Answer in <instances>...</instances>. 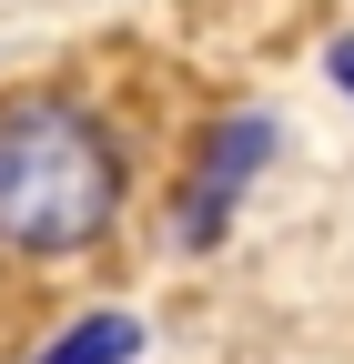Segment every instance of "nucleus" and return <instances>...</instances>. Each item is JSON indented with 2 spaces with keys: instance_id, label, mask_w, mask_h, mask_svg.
Wrapping results in <instances>:
<instances>
[{
  "instance_id": "nucleus-4",
  "label": "nucleus",
  "mask_w": 354,
  "mask_h": 364,
  "mask_svg": "<svg viewBox=\"0 0 354 364\" xmlns=\"http://www.w3.org/2000/svg\"><path fill=\"white\" fill-rule=\"evenodd\" d=\"M334 71H344V81H354V41H344V51H334Z\"/></svg>"
},
{
  "instance_id": "nucleus-2",
  "label": "nucleus",
  "mask_w": 354,
  "mask_h": 364,
  "mask_svg": "<svg viewBox=\"0 0 354 364\" xmlns=\"http://www.w3.org/2000/svg\"><path fill=\"white\" fill-rule=\"evenodd\" d=\"M263 142H274L263 122H233L223 142H213V162H203V193H183V233H193V243H213V233H223V213H233V193L253 182V152H263Z\"/></svg>"
},
{
  "instance_id": "nucleus-3",
  "label": "nucleus",
  "mask_w": 354,
  "mask_h": 364,
  "mask_svg": "<svg viewBox=\"0 0 354 364\" xmlns=\"http://www.w3.org/2000/svg\"><path fill=\"white\" fill-rule=\"evenodd\" d=\"M142 354V324L132 314H92V324H71L51 354H31V364H132Z\"/></svg>"
},
{
  "instance_id": "nucleus-1",
  "label": "nucleus",
  "mask_w": 354,
  "mask_h": 364,
  "mask_svg": "<svg viewBox=\"0 0 354 364\" xmlns=\"http://www.w3.org/2000/svg\"><path fill=\"white\" fill-rule=\"evenodd\" d=\"M122 213V162L71 102L0 112V243L11 253H92Z\"/></svg>"
}]
</instances>
